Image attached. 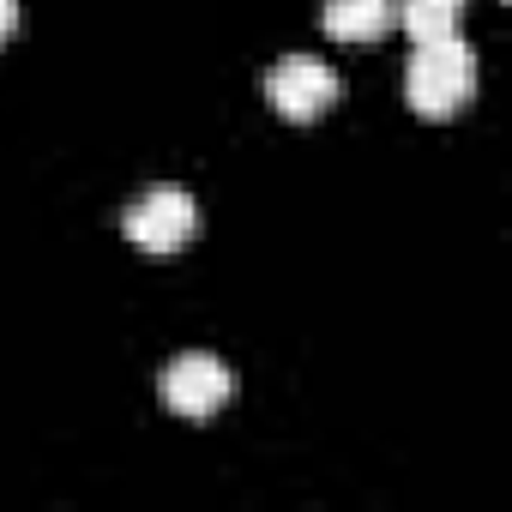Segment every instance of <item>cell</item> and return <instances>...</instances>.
<instances>
[{
    "instance_id": "obj_1",
    "label": "cell",
    "mask_w": 512,
    "mask_h": 512,
    "mask_svg": "<svg viewBox=\"0 0 512 512\" xmlns=\"http://www.w3.org/2000/svg\"><path fill=\"white\" fill-rule=\"evenodd\" d=\"M476 97V49L464 37H440V43H410V67H404V103L428 121L458 115Z\"/></svg>"
},
{
    "instance_id": "obj_2",
    "label": "cell",
    "mask_w": 512,
    "mask_h": 512,
    "mask_svg": "<svg viewBox=\"0 0 512 512\" xmlns=\"http://www.w3.org/2000/svg\"><path fill=\"white\" fill-rule=\"evenodd\" d=\"M193 235H199V205H193V193H181V187H151V193L127 211V241H133L139 253H151V260L181 253Z\"/></svg>"
},
{
    "instance_id": "obj_3",
    "label": "cell",
    "mask_w": 512,
    "mask_h": 512,
    "mask_svg": "<svg viewBox=\"0 0 512 512\" xmlns=\"http://www.w3.org/2000/svg\"><path fill=\"white\" fill-rule=\"evenodd\" d=\"M163 404L181 416V422H211L223 416V404L235 398V374L217 362V356H175L157 380Z\"/></svg>"
},
{
    "instance_id": "obj_4",
    "label": "cell",
    "mask_w": 512,
    "mask_h": 512,
    "mask_svg": "<svg viewBox=\"0 0 512 512\" xmlns=\"http://www.w3.org/2000/svg\"><path fill=\"white\" fill-rule=\"evenodd\" d=\"M338 73L314 55H284L272 73H266V97L284 121H320L332 103H338Z\"/></svg>"
},
{
    "instance_id": "obj_5",
    "label": "cell",
    "mask_w": 512,
    "mask_h": 512,
    "mask_svg": "<svg viewBox=\"0 0 512 512\" xmlns=\"http://www.w3.org/2000/svg\"><path fill=\"white\" fill-rule=\"evenodd\" d=\"M320 19H326L332 43H380V37H392L398 7L392 0H326Z\"/></svg>"
},
{
    "instance_id": "obj_6",
    "label": "cell",
    "mask_w": 512,
    "mask_h": 512,
    "mask_svg": "<svg viewBox=\"0 0 512 512\" xmlns=\"http://www.w3.org/2000/svg\"><path fill=\"white\" fill-rule=\"evenodd\" d=\"M464 7H470V0H404L398 25H404L410 43H440V37H458Z\"/></svg>"
},
{
    "instance_id": "obj_7",
    "label": "cell",
    "mask_w": 512,
    "mask_h": 512,
    "mask_svg": "<svg viewBox=\"0 0 512 512\" xmlns=\"http://www.w3.org/2000/svg\"><path fill=\"white\" fill-rule=\"evenodd\" d=\"M13 31H19V0H0V49L13 43Z\"/></svg>"
}]
</instances>
